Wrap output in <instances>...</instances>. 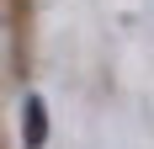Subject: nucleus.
<instances>
[{"label":"nucleus","instance_id":"nucleus-1","mask_svg":"<svg viewBox=\"0 0 154 149\" xmlns=\"http://www.w3.org/2000/svg\"><path fill=\"white\" fill-rule=\"evenodd\" d=\"M48 138V117H43V101L37 96H27V149H37Z\"/></svg>","mask_w":154,"mask_h":149}]
</instances>
